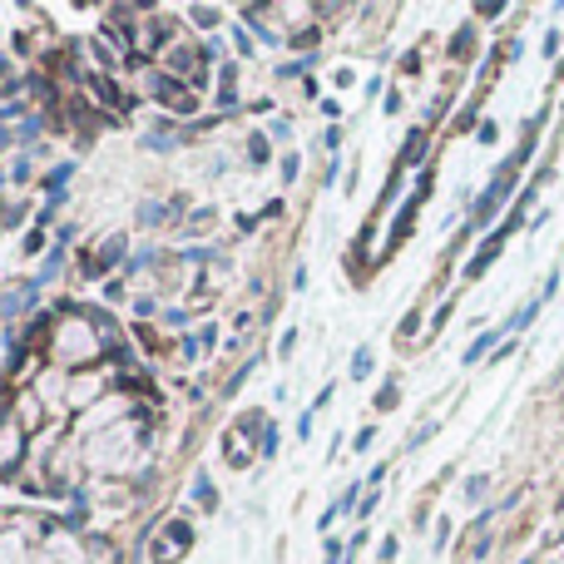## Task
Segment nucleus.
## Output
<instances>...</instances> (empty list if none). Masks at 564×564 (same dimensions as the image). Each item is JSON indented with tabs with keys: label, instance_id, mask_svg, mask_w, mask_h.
Segmentation results:
<instances>
[{
	"label": "nucleus",
	"instance_id": "nucleus-1",
	"mask_svg": "<svg viewBox=\"0 0 564 564\" xmlns=\"http://www.w3.org/2000/svg\"><path fill=\"white\" fill-rule=\"evenodd\" d=\"M50 351H55V361H65V367H85V361L105 357L109 347L95 327V312H69V317H59V327L50 332Z\"/></svg>",
	"mask_w": 564,
	"mask_h": 564
},
{
	"label": "nucleus",
	"instance_id": "nucleus-2",
	"mask_svg": "<svg viewBox=\"0 0 564 564\" xmlns=\"http://www.w3.org/2000/svg\"><path fill=\"white\" fill-rule=\"evenodd\" d=\"M263 431H268V426H263V416H258V411H248V416L224 436V451H228V460H234L238 470L253 466V456L263 451Z\"/></svg>",
	"mask_w": 564,
	"mask_h": 564
},
{
	"label": "nucleus",
	"instance_id": "nucleus-3",
	"mask_svg": "<svg viewBox=\"0 0 564 564\" xmlns=\"http://www.w3.org/2000/svg\"><path fill=\"white\" fill-rule=\"evenodd\" d=\"M144 89L159 99V105L174 109V115H194V109H198L194 85H178V79L164 75V69H149V75H144Z\"/></svg>",
	"mask_w": 564,
	"mask_h": 564
},
{
	"label": "nucleus",
	"instance_id": "nucleus-4",
	"mask_svg": "<svg viewBox=\"0 0 564 564\" xmlns=\"http://www.w3.org/2000/svg\"><path fill=\"white\" fill-rule=\"evenodd\" d=\"M188 545H194V525H188V520H169V525L154 535V550H149V555H154V564H178L188 555Z\"/></svg>",
	"mask_w": 564,
	"mask_h": 564
},
{
	"label": "nucleus",
	"instance_id": "nucleus-5",
	"mask_svg": "<svg viewBox=\"0 0 564 564\" xmlns=\"http://www.w3.org/2000/svg\"><path fill=\"white\" fill-rule=\"evenodd\" d=\"M164 75H174L178 85H198V79H204V55H198L194 45H184V40H174V45L164 50Z\"/></svg>",
	"mask_w": 564,
	"mask_h": 564
},
{
	"label": "nucleus",
	"instance_id": "nucleus-6",
	"mask_svg": "<svg viewBox=\"0 0 564 564\" xmlns=\"http://www.w3.org/2000/svg\"><path fill=\"white\" fill-rule=\"evenodd\" d=\"M25 456H30V431L6 421V426H0V476H10L15 460H25Z\"/></svg>",
	"mask_w": 564,
	"mask_h": 564
},
{
	"label": "nucleus",
	"instance_id": "nucleus-7",
	"mask_svg": "<svg viewBox=\"0 0 564 564\" xmlns=\"http://www.w3.org/2000/svg\"><path fill=\"white\" fill-rule=\"evenodd\" d=\"M119 258H124V238H105V243H99V258H89L85 273H89V278L109 273V268H119Z\"/></svg>",
	"mask_w": 564,
	"mask_h": 564
},
{
	"label": "nucleus",
	"instance_id": "nucleus-8",
	"mask_svg": "<svg viewBox=\"0 0 564 564\" xmlns=\"http://www.w3.org/2000/svg\"><path fill=\"white\" fill-rule=\"evenodd\" d=\"M218 99H224V109L238 105V65L224 69V79H218Z\"/></svg>",
	"mask_w": 564,
	"mask_h": 564
},
{
	"label": "nucleus",
	"instance_id": "nucleus-9",
	"mask_svg": "<svg viewBox=\"0 0 564 564\" xmlns=\"http://www.w3.org/2000/svg\"><path fill=\"white\" fill-rule=\"evenodd\" d=\"M214 224H218V214H214V208H198V214L188 218L184 228H188V234H208V228H214Z\"/></svg>",
	"mask_w": 564,
	"mask_h": 564
},
{
	"label": "nucleus",
	"instance_id": "nucleus-10",
	"mask_svg": "<svg viewBox=\"0 0 564 564\" xmlns=\"http://www.w3.org/2000/svg\"><path fill=\"white\" fill-rule=\"evenodd\" d=\"M95 95L105 99V105H124V95L115 89V79H105V75H95Z\"/></svg>",
	"mask_w": 564,
	"mask_h": 564
},
{
	"label": "nucleus",
	"instance_id": "nucleus-11",
	"mask_svg": "<svg viewBox=\"0 0 564 564\" xmlns=\"http://www.w3.org/2000/svg\"><path fill=\"white\" fill-rule=\"evenodd\" d=\"M367 371H371V351L361 347L357 357H351V381H361V377H367Z\"/></svg>",
	"mask_w": 564,
	"mask_h": 564
},
{
	"label": "nucleus",
	"instance_id": "nucleus-12",
	"mask_svg": "<svg viewBox=\"0 0 564 564\" xmlns=\"http://www.w3.org/2000/svg\"><path fill=\"white\" fill-rule=\"evenodd\" d=\"M69 178V164H59V169H50V178H45V188L50 194H59V184H65Z\"/></svg>",
	"mask_w": 564,
	"mask_h": 564
},
{
	"label": "nucleus",
	"instance_id": "nucleus-13",
	"mask_svg": "<svg viewBox=\"0 0 564 564\" xmlns=\"http://www.w3.org/2000/svg\"><path fill=\"white\" fill-rule=\"evenodd\" d=\"M159 218H164V204H144V208H139V224H159Z\"/></svg>",
	"mask_w": 564,
	"mask_h": 564
},
{
	"label": "nucleus",
	"instance_id": "nucleus-14",
	"mask_svg": "<svg viewBox=\"0 0 564 564\" xmlns=\"http://www.w3.org/2000/svg\"><path fill=\"white\" fill-rule=\"evenodd\" d=\"M188 20H198V25H214V20H218V10H208V6H194V10H188Z\"/></svg>",
	"mask_w": 564,
	"mask_h": 564
},
{
	"label": "nucleus",
	"instance_id": "nucleus-15",
	"mask_svg": "<svg viewBox=\"0 0 564 564\" xmlns=\"http://www.w3.org/2000/svg\"><path fill=\"white\" fill-rule=\"evenodd\" d=\"M194 496L204 500V506H214V486H208V476H198V480H194Z\"/></svg>",
	"mask_w": 564,
	"mask_h": 564
},
{
	"label": "nucleus",
	"instance_id": "nucleus-16",
	"mask_svg": "<svg viewBox=\"0 0 564 564\" xmlns=\"http://www.w3.org/2000/svg\"><path fill=\"white\" fill-rule=\"evenodd\" d=\"M421 139H426V134H421V129L406 139V164H416V159H421Z\"/></svg>",
	"mask_w": 564,
	"mask_h": 564
},
{
	"label": "nucleus",
	"instance_id": "nucleus-17",
	"mask_svg": "<svg viewBox=\"0 0 564 564\" xmlns=\"http://www.w3.org/2000/svg\"><path fill=\"white\" fill-rule=\"evenodd\" d=\"M248 144H253V149H248V154H253V159H263V154H268V139H263V134H253V139H248Z\"/></svg>",
	"mask_w": 564,
	"mask_h": 564
}]
</instances>
